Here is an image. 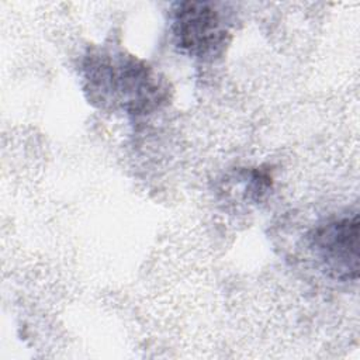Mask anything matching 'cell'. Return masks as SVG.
Segmentation results:
<instances>
[{"instance_id":"1","label":"cell","mask_w":360,"mask_h":360,"mask_svg":"<svg viewBox=\"0 0 360 360\" xmlns=\"http://www.w3.org/2000/svg\"><path fill=\"white\" fill-rule=\"evenodd\" d=\"M311 246L325 271L338 280H356L359 276V215L329 221L311 236Z\"/></svg>"},{"instance_id":"2","label":"cell","mask_w":360,"mask_h":360,"mask_svg":"<svg viewBox=\"0 0 360 360\" xmlns=\"http://www.w3.org/2000/svg\"><path fill=\"white\" fill-rule=\"evenodd\" d=\"M172 31L176 44L195 56L214 52L228 34L219 10L207 1L177 3L173 8Z\"/></svg>"}]
</instances>
